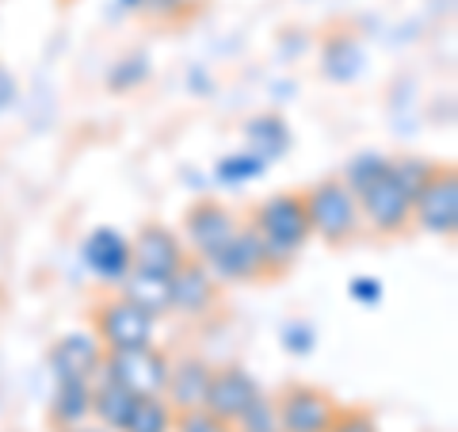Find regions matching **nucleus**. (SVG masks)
<instances>
[{
	"label": "nucleus",
	"mask_w": 458,
	"mask_h": 432,
	"mask_svg": "<svg viewBox=\"0 0 458 432\" xmlns=\"http://www.w3.org/2000/svg\"><path fill=\"white\" fill-rule=\"evenodd\" d=\"M249 222H252V229L264 241L271 276L291 268L298 256H302L310 238H313L310 219H306V199H302V192H276V195L260 199V203L252 207Z\"/></svg>",
	"instance_id": "1"
},
{
	"label": "nucleus",
	"mask_w": 458,
	"mask_h": 432,
	"mask_svg": "<svg viewBox=\"0 0 458 432\" xmlns=\"http://www.w3.org/2000/svg\"><path fill=\"white\" fill-rule=\"evenodd\" d=\"M306 199V219L313 238H321L325 245H348L355 234H360V199H355L348 188H344L340 177H325L313 188L302 192Z\"/></svg>",
	"instance_id": "2"
},
{
	"label": "nucleus",
	"mask_w": 458,
	"mask_h": 432,
	"mask_svg": "<svg viewBox=\"0 0 458 432\" xmlns=\"http://www.w3.org/2000/svg\"><path fill=\"white\" fill-rule=\"evenodd\" d=\"M92 333L99 337L107 352H123V349H146L157 341V318L146 314L134 302H126L123 295H114L107 302H99L92 314Z\"/></svg>",
	"instance_id": "3"
},
{
	"label": "nucleus",
	"mask_w": 458,
	"mask_h": 432,
	"mask_svg": "<svg viewBox=\"0 0 458 432\" xmlns=\"http://www.w3.org/2000/svg\"><path fill=\"white\" fill-rule=\"evenodd\" d=\"M412 226L424 229L428 238L454 241L458 234V172L454 165H439L432 180L424 184L412 199Z\"/></svg>",
	"instance_id": "4"
},
{
	"label": "nucleus",
	"mask_w": 458,
	"mask_h": 432,
	"mask_svg": "<svg viewBox=\"0 0 458 432\" xmlns=\"http://www.w3.org/2000/svg\"><path fill=\"white\" fill-rule=\"evenodd\" d=\"M210 268V276L218 280L222 287H241V283H256L271 276L267 268V253H264V241L260 234L252 229V222H241L237 234L229 238L218 253L210 256V261H203Z\"/></svg>",
	"instance_id": "5"
},
{
	"label": "nucleus",
	"mask_w": 458,
	"mask_h": 432,
	"mask_svg": "<svg viewBox=\"0 0 458 432\" xmlns=\"http://www.w3.org/2000/svg\"><path fill=\"white\" fill-rule=\"evenodd\" d=\"M168 352H161L157 344H146V349H123V352H104V371L107 379H114L119 386H126L131 394L138 398H149V394H165V383H168Z\"/></svg>",
	"instance_id": "6"
},
{
	"label": "nucleus",
	"mask_w": 458,
	"mask_h": 432,
	"mask_svg": "<svg viewBox=\"0 0 458 432\" xmlns=\"http://www.w3.org/2000/svg\"><path fill=\"white\" fill-rule=\"evenodd\" d=\"M355 199H360L363 226H370L382 238H401L412 226V195L394 180V172H386L378 184H370V188Z\"/></svg>",
	"instance_id": "7"
},
{
	"label": "nucleus",
	"mask_w": 458,
	"mask_h": 432,
	"mask_svg": "<svg viewBox=\"0 0 458 432\" xmlns=\"http://www.w3.org/2000/svg\"><path fill=\"white\" fill-rule=\"evenodd\" d=\"M237 226H241V219L225 203H218V199H199V203H191L188 214H183L180 238L195 261H210V256L237 234Z\"/></svg>",
	"instance_id": "8"
},
{
	"label": "nucleus",
	"mask_w": 458,
	"mask_h": 432,
	"mask_svg": "<svg viewBox=\"0 0 458 432\" xmlns=\"http://www.w3.org/2000/svg\"><path fill=\"white\" fill-rule=\"evenodd\" d=\"M336 410L340 406L333 402V394L313 383H291L276 398V413H279L283 432H328Z\"/></svg>",
	"instance_id": "9"
},
{
	"label": "nucleus",
	"mask_w": 458,
	"mask_h": 432,
	"mask_svg": "<svg viewBox=\"0 0 458 432\" xmlns=\"http://www.w3.org/2000/svg\"><path fill=\"white\" fill-rule=\"evenodd\" d=\"M168 295H172V314L191 318V322H203V318H210V314L218 310L222 283L210 276V268L203 261L188 256V261L168 276Z\"/></svg>",
	"instance_id": "10"
},
{
	"label": "nucleus",
	"mask_w": 458,
	"mask_h": 432,
	"mask_svg": "<svg viewBox=\"0 0 458 432\" xmlns=\"http://www.w3.org/2000/svg\"><path fill=\"white\" fill-rule=\"evenodd\" d=\"M81 261L89 268V276L104 287H119L126 280V272L134 268L131 256V238L114 226H96L81 241Z\"/></svg>",
	"instance_id": "11"
},
{
	"label": "nucleus",
	"mask_w": 458,
	"mask_h": 432,
	"mask_svg": "<svg viewBox=\"0 0 458 432\" xmlns=\"http://www.w3.org/2000/svg\"><path fill=\"white\" fill-rule=\"evenodd\" d=\"M260 394H264L260 383H256L245 367H241V364H225V367L210 371V386H207L203 410H210L214 417H222V421L233 425Z\"/></svg>",
	"instance_id": "12"
},
{
	"label": "nucleus",
	"mask_w": 458,
	"mask_h": 432,
	"mask_svg": "<svg viewBox=\"0 0 458 432\" xmlns=\"http://www.w3.org/2000/svg\"><path fill=\"white\" fill-rule=\"evenodd\" d=\"M104 344L92 329H73V333L57 337L47 352V367L54 379H96L99 364H104Z\"/></svg>",
	"instance_id": "13"
},
{
	"label": "nucleus",
	"mask_w": 458,
	"mask_h": 432,
	"mask_svg": "<svg viewBox=\"0 0 458 432\" xmlns=\"http://www.w3.org/2000/svg\"><path fill=\"white\" fill-rule=\"evenodd\" d=\"M131 256H134V268L157 272V276H172L191 253L172 226L146 222V226H138V234L131 238Z\"/></svg>",
	"instance_id": "14"
},
{
	"label": "nucleus",
	"mask_w": 458,
	"mask_h": 432,
	"mask_svg": "<svg viewBox=\"0 0 458 432\" xmlns=\"http://www.w3.org/2000/svg\"><path fill=\"white\" fill-rule=\"evenodd\" d=\"M363 69H367V50L352 31L333 27L328 35H321V42H318V73L328 84H355L363 77Z\"/></svg>",
	"instance_id": "15"
},
{
	"label": "nucleus",
	"mask_w": 458,
	"mask_h": 432,
	"mask_svg": "<svg viewBox=\"0 0 458 432\" xmlns=\"http://www.w3.org/2000/svg\"><path fill=\"white\" fill-rule=\"evenodd\" d=\"M210 364L203 356H176L168 364V383H165V402L176 413L183 410H199L207 398V386H210Z\"/></svg>",
	"instance_id": "16"
},
{
	"label": "nucleus",
	"mask_w": 458,
	"mask_h": 432,
	"mask_svg": "<svg viewBox=\"0 0 458 432\" xmlns=\"http://www.w3.org/2000/svg\"><path fill=\"white\" fill-rule=\"evenodd\" d=\"M241 134H245V150H252L256 157H264V161H283L286 153L294 146V134H291V123L283 119L279 111H260V115H249L245 126H241Z\"/></svg>",
	"instance_id": "17"
},
{
	"label": "nucleus",
	"mask_w": 458,
	"mask_h": 432,
	"mask_svg": "<svg viewBox=\"0 0 458 432\" xmlns=\"http://www.w3.org/2000/svg\"><path fill=\"white\" fill-rule=\"evenodd\" d=\"M92 421V379H54L50 394V425L77 428Z\"/></svg>",
	"instance_id": "18"
},
{
	"label": "nucleus",
	"mask_w": 458,
	"mask_h": 432,
	"mask_svg": "<svg viewBox=\"0 0 458 432\" xmlns=\"http://www.w3.org/2000/svg\"><path fill=\"white\" fill-rule=\"evenodd\" d=\"M134 402H138V394H131L126 386H119L114 379H107L104 371H96V379H92V417H96L99 428L123 432L126 421H131Z\"/></svg>",
	"instance_id": "19"
},
{
	"label": "nucleus",
	"mask_w": 458,
	"mask_h": 432,
	"mask_svg": "<svg viewBox=\"0 0 458 432\" xmlns=\"http://www.w3.org/2000/svg\"><path fill=\"white\" fill-rule=\"evenodd\" d=\"M126 302H134L146 314H153L157 322L168 318L172 314V295H168V276H157V272H146V268H131L126 280L114 287Z\"/></svg>",
	"instance_id": "20"
},
{
	"label": "nucleus",
	"mask_w": 458,
	"mask_h": 432,
	"mask_svg": "<svg viewBox=\"0 0 458 432\" xmlns=\"http://www.w3.org/2000/svg\"><path fill=\"white\" fill-rule=\"evenodd\" d=\"M149 77H153V57L146 50H126L123 57L111 62V69L104 73V84L114 96H131L138 89H146Z\"/></svg>",
	"instance_id": "21"
},
{
	"label": "nucleus",
	"mask_w": 458,
	"mask_h": 432,
	"mask_svg": "<svg viewBox=\"0 0 458 432\" xmlns=\"http://www.w3.org/2000/svg\"><path fill=\"white\" fill-rule=\"evenodd\" d=\"M267 172V161L264 157H256L252 150H237V153H225L218 157V165H214V180L222 184V188H249Z\"/></svg>",
	"instance_id": "22"
},
{
	"label": "nucleus",
	"mask_w": 458,
	"mask_h": 432,
	"mask_svg": "<svg viewBox=\"0 0 458 432\" xmlns=\"http://www.w3.org/2000/svg\"><path fill=\"white\" fill-rule=\"evenodd\" d=\"M394 165V157L390 153H378V150H363V153H355L348 165H344L340 172V180H344V188H348L352 195H363L370 184H378L386 172H390Z\"/></svg>",
	"instance_id": "23"
},
{
	"label": "nucleus",
	"mask_w": 458,
	"mask_h": 432,
	"mask_svg": "<svg viewBox=\"0 0 458 432\" xmlns=\"http://www.w3.org/2000/svg\"><path fill=\"white\" fill-rule=\"evenodd\" d=\"M172 425H176V410L165 402V394H149L134 402L123 432H172Z\"/></svg>",
	"instance_id": "24"
},
{
	"label": "nucleus",
	"mask_w": 458,
	"mask_h": 432,
	"mask_svg": "<svg viewBox=\"0 0 458 432\" xmlns=\"http://www.w3.org/2000/svg\"><path fill=\"white\" fill-rule=\"evenodd\" d=\"M439 165L436 161H428V157H417V153H405V157H394V165H390V172H394V180L405 188L412 199H417V192L424 188L428 180H432V172H436Z\"/></svg>",
	"instance_id": "25"
},
{
	"label": "nucleus",
	"mask_w": 458,
	"mask_h": 432,
	"mask_svg": "<svg viewBox=\"0 0 458 432\" xmlns=\"http://www.w3.org/2000/svg\"><path fill=\"white\" fill-rule=\"evenodd\" d=\"M233 432H283L279 413H276V398H267V394L256 398L252 406L233 421Z\"/></svg>",
	"instance_id": "26"
},
{
	"label": "nucleus",
	"mask_w": 458,
	"mask_h": 432,
	"mask_svg": "<svg viewBox=\"0 0 458 432\" xmlns=\"http://www.w3.org/2000/svg\"><path fill=\"white\" fill-rule=\"evenodd\" d=\"M318 337H321L318 325L306 322V318H291L279 329V344H283V352H291V356H310L318 349Z\"/></svg>",
	"instance_id": "27"
},
{
	"label": "nucleus",
	"mask_w": 458,
	"mask_h": 432,
	"mask_svg": "<svg viewBox=\"0 0 458 432\" xmlns=\"http://www.w3.org/2000/svg\"><path fill=\"white\" fill-rule=\"evenodd\" d=\"M203 8H207V0H149L146 16L165 20V23H183V20H191L195 12H203Z\"/></svg>",
	"instance_id": "28"
},
{
	"label": "nucleus",
	"mask_w": 458,
	"mask_h": 432,
	"mask_svg": "<svg viewBox=\"0 0 458 432\" xmlns=\"http://www.w3.org/2000/svg\"><path fill=\"white\" fill-rule=\"evenodd\" d=\"M172 432H233V425L222 421V417H214L210 410H183L176 413V425H172Z\"/></svg>",
	"instance_id": "29"
},
{
	"label": "nucleus",
	"mask_w": 458,
	"mask_h": 432,
	"mask_svg": "<svg viewBox=\"0 0 458 432\" xmlns=\"http://www.w3.org/2000/svg\"><path fill=\"white\" fill-rule=\"evenodd\" d=\"M328 432H382V428H378V417L370 410L352 406V410H336L333 428H328Z\"/></svg>",
	"instance_id": "30"
},
{
	"label": "nucleus",
	"mask_w": 458,
	"mask_h": 432,
	"mask_svg": "<svg viewBox=\"0 0 458 432\" xmlns=\"http://www.w3.org/2000/svg\"><path fill=\"white\" fill-rule=\"evenodd\" d=\"M348 298L355 302V307H363V310H375V307H382L386 287H382V280H375V276H355V280L348 283Z\"/></svg>",
	"instance_id": "31"
},
{
	"label": "nucleus",
	"mask_w": 458,
	"mask_h": 432,
	"mask_svg": "<svg viewBox=\"0 0 458 432\" xmlns=\"http://www.w3.org/2000/svg\"><path fill=\"white\" fill-rule=\"evenodd\" d=\"M16 99H20V81L4 62H0V115L16 108Z\"/></svg>",
	"instance_id": "32"
},
{
	"label": "nucleus",
	"mask_w": 458,
	"mask_h": 432,
	"mask_svg": "<svg viewBox=\"0 0 458 432\" xmlns=\"http://www.w3.org/2000/svg\"><path fill=\"white\" fill-rule=\"evenodd\" d=\"M188 89H191L195 96H210L214 81H210L207 69H199V65H191V69H188Z\"/></svg>",
	"instance_id": "33"
},
{
	"label": "nucleus",
	"mask_w": 458,
	"mask_h": 432,
	"mask_svg": "<svg viewBox=\"0 0 458 432\" xmlns=\"http://www.w3.org/2000/svg\"><path fill=\"white\" fill-rule=\"evenodd\" d=\"M146 4L149 0H114V8H119L123 16H146Z\"/></svg>",
	"instance_id": "34"
},
{
	"label": "nucleus",
	"mask_w": 458,
	"mask_h": 432,
	"mask_svg": "<svg viewBox=\"0 0 458 432\" xmlns=\"http://www.w3.org/2000/svg\"><path fill=\"white\" fill-rule=\"evenodd\" d=\"M62 432H107V428H89V425H77V428H62Z\"/></svg>",
	"instance_id": "35"
}]
</instances>
